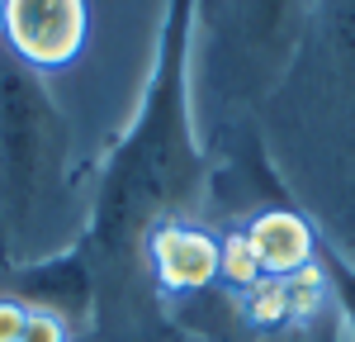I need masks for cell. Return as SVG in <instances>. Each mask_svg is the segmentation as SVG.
Here are the masks:
<instances>
[{
  "label": "cell",
  "instance_id": "1",
  "mask_svg": "<svg viewBox=\"0 0 355 342\" xmlns=\"http://www.w3.org/2000/svg\"><path fill=\"white\" fill-rule=\"evenodd\" d=\"M194 5L166 0L142 105L95 176L90 219L76 243L95 285L90 342H166L175 333L147 276V243L166 224L199 219L214 181V152L199 142L190 90Z\"/></svg>",
  "mask_w": 355,
  "mask_h": 342
},
{
  "label": "cell",
  "instance_id": "2",
  "mask_svg": "<svg viewBox=\"0 0 355 342\" xmlns=\"http://www.w3.org/2000/svg\"><path fill=\"white\" fill-rule=\"evenodd\" d=\"M266 167L313 228L355 252V0H313L299 53L256 114Z\"/></svg>",
  "mask_w": 355,
  "mask_h": 342
},
{
  "label": "cell",
  "instance_id": "3",
  "mask_svg": "<svg viewBox=\"0 0 355 342\" xmlns=\"http://www.w3.org/2000/svg\"><path fill=\"white\" fill-rule=\"evenodd\" d=\"M76 138L43 72L0 48V256L5 266L76 247L90 204L76 200Z\"/></svg>",
  "mask_w": 355,
  "mask_h": 342
},
{
  "label": "cell",
  "instance_id": "4",
  "mask_svg": "<svg viewBox=\"0 0 355 342\" xmlns=\"http://www.w3.org/2000/svg\"><path fill=\"white\" fill-rule=\"evenodd\" d=\"M308 15H313V0H199L194 5V119L209 124V138L218 147H227L237 129L256 133V114L284 81L308 28Z\"/></svg>",
  "mask_w": 355,
  "mask_h": 342
},
{
  "label": "cell",
  "instance_id": "5",
  "mask_svg": "<svg viewBox=\"0 0 355 342\" xmlns=\"http://www.w3.org/2000/svg\"><path fill=\"white\" fill-rule=\"evenodd\" d=\"M90 33L85 0H0V48L33 72L76 62Z\"/></svg>",
  "mask_w": 355,
  "mask_h": 342
},
{
  "label": "cell",
  "instance_id": "6",
  "mask_svg": "<svg viewBox=\"0 0 355 342\" xmlns=\"http://www.w3.org/2000/svg\"><path fill=\"white\" fill-rule=\"evenodd\" d=\"M318 256H322V276H327V290H331V304L341 309V323L355 342V256H346L331 238L318 233Z\"/></svg>",
  "mask_w": 355,
  "mask_h": 342
},
{
  "label": "cell",
  "instance_id": "7",
  "mask_svg": "<svg viewBox=\"0 0 355 342\" xmlns=\"http://www.w3.org/2000/svg\"><path fill=\"white\" fill-rule=\"evenodd\" d=\"M284 342H346L341 328H313V333H299V338H284Z\"/></svg>",
  "mask_w": 355,
  "mask_h": 342
},
{
  "label": "cell",
  "instance_id": "8",
  "mask_svg": "<svg viewBox=\"0 0 355 342\" xmlns=\"http://www.w3.org/2000/svg\"><path fill=\"white\" fill-rule=\"evenodd\" d=\"M0 266H5V256H0Z\"/></svg>",
  "mask_w": 355,
  "mask_h": 342
}]
</instances>
